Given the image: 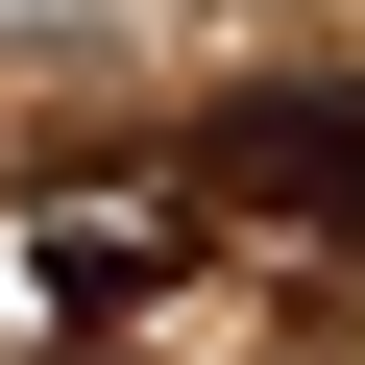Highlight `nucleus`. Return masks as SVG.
Here are the masks:
<instances>
[{
	"label": "nucleus",
	"mask_w": 365,
	"mask_h": 365,
	"mask_svg": "<svg viewBox=\"0 0 365 365\" xmlns=\"http://www.w3.org/2000/svg\"><path fill=\"white\" fill-rule=\"evenodd\" d=\"M146 268H170V220H49V292H73V317H122Z\"/></svg>",
	"instance_id": "2"
},
{
	"label": "nucleus",
	"mask_w": 365,
	"mask_h": 365,
	"mask_svg": "<svg viewBox=\"0 0 365 365\" xmlns=\"http://www.w3.org/2000/svg\"><path fill=\"white\" fill-rule=\"evenodd\" d=\"M220 195L244 220H365V98H220Z\"/></svg>",
	"instance_id": "1"
}]
</instances>
